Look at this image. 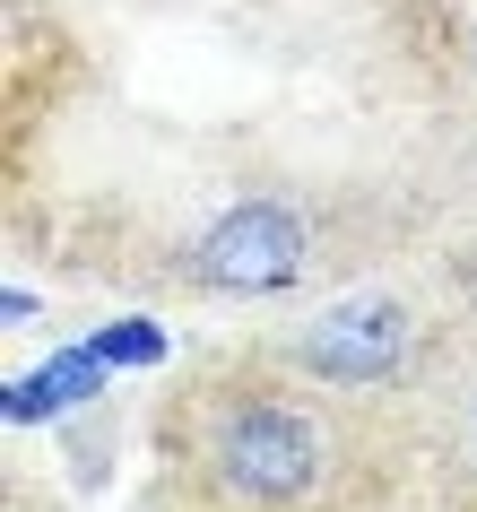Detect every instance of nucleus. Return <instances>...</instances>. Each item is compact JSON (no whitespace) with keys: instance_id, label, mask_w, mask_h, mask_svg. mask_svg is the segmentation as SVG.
<instances>
[{"instance_id":"7ed1b4c3","label":"nucleus","mask_w":477,"mask_h":512,"mask_svg":"<svg viewBox=\"0 0 477 512\" xmlns=\"http://www.w3.org/2000/svg\"><path fill=\"white\" fill-rule=\"evenodd\" d=\"M321 270V226L295 191H243L209 209L183 243V278L200 296H287Z\"/></svg>"},{"instance_id":"20e7f679","label":"nucleus","mask_w":477,"mask_h":512,"mask_svg":"<svg viewBox=\"0 0 477 512\" xmlns=\"http://www.w3.org/2000/svg\"><path fill=\"white\" fill-rule=\"evenodd\" d=\"M443 408H451V452H460V469L477 478V348L451 356V374H443Z\"/></svg>"},{"instance_id":"39448f33","label":"nucleus","mask_w":477,"mask_h":512,"mask_svg":"<svg viewBox=\"0 0 477 512\" xmlns=\"http://www.w3.org/2000/svg\"><path fill=\"white\" fill-rule=\"evenodd\" d=\"M451 287H460V304L477 313V235L460 243V252H451Z\"/></svg>"},{"instance_id":"f257e3e1","label":"nucleus","mask_w":477,"mask_h":512,"mask_svg":"<svg viewBox=\"0 0 477 512\" xmlns=\"http://www.w3.org/2000/svg\"><path fill=\"white\" fill-rule=\"evenodd\" d=\"M165 452L191 495H226V504H321L356 478L347 400L261 348L183 382L165 417Z\"/></svg>"},{"instance_id":"f03ea898","label":"nucleus","mask_w":477,"mask_h":512,"mask_svg":"<svg viewBox=\"0 0 477 512\" xmlns=\"http://www.w3.org/2000/svg\"><path fill=\"white\" fill-rule=\"evenodd\" d=\"M261 356L295 365L339 400H365V391H408L434 374V322L399 287H356V296H330L321 313H304L295 330L261 339Z\"/></svg>"}]
</instances>
